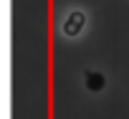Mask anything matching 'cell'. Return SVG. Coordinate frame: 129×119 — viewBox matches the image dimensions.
Instances as JSON below:
<instances>
[{"mask_svg":"<svg viewBox=\"0 0 129 119\" xmlns=\"http://www.w3.org/2000/svg\"><path fill=\"white\" fill-rule=\"evenodd\" d=\"M84 28V15H79V13H74L71 18H69V23L63 25V31H66L69 36H74V33H79Z\"/></svg>","mask_w":129,"mask_h":119,"instance_id":"cell-1","label":"cell"},{"mask_svg":"<svg viewBox=\"0 0 129 119\" xmlns=\"http://www.w3.org/2000/svg\"><path fill=\"white\" fill-rule=\"evenodd\" d=\"M86 79H89V89H101L104 86V76H99V74H89Z\"/></svg>","mask_w":129,"mask_h":119,"instance_id":"cell-2","label":"cell"}]
</instances>
